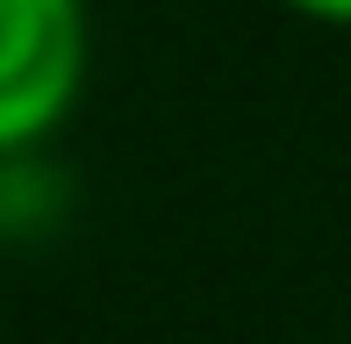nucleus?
I'll use <instances>...</instances> for the list:
<instances>
[{"mask_svg": "<svg viewBox=\"0 0 351 344\" xmlns=\"http://www.w3.org/2000/svg\"><path fill=\"white\" fill-rule=\"evenodd\" d=\"M86 86V0H0V158L43 144Z\"/></svg>", "mask_w": 351, "mask_h": 344, "instance_id": "nucleus-1", "label": "nucleus"}, {"mask_svg": "<svg viewBox=\"0 0 351 344\" xmlns=\"http://www.w3.org/2000/svg\"><path fill=\"white\" fill-rule=\"evenodd\" d=\"M273 8L301 14V22H323V29H351V0H273Z\"/></svg>", "mask_w": 351, "mask_h": 344, "instance_id": "nucleus-2", "label": "nucleus"}]
</instances>
